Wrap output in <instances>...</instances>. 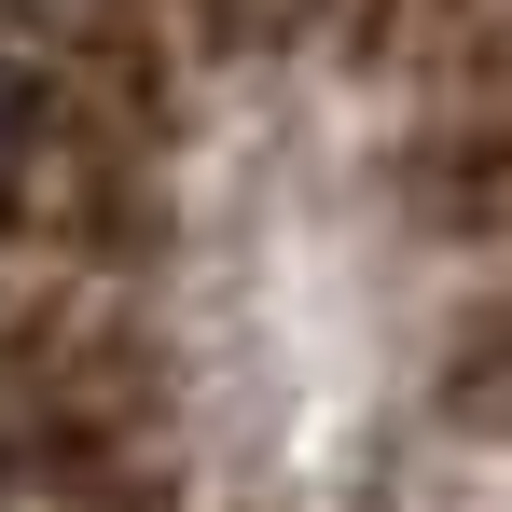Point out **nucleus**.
Wrapping results in <instances>:
<instances>
[{"mask_svg":"<svg viewBox=\"0 0 512 512\" xmlns=\"http://www.w3.org/2000/svg\"><path fill=\"white\" fill-rule=\"evenodd\" d=\"M0 139H14V84H0Z\"/></svg>","mask_w":512,"mask_h":512,"instance_id":"1","label":"nucleus"}]
</instances>
